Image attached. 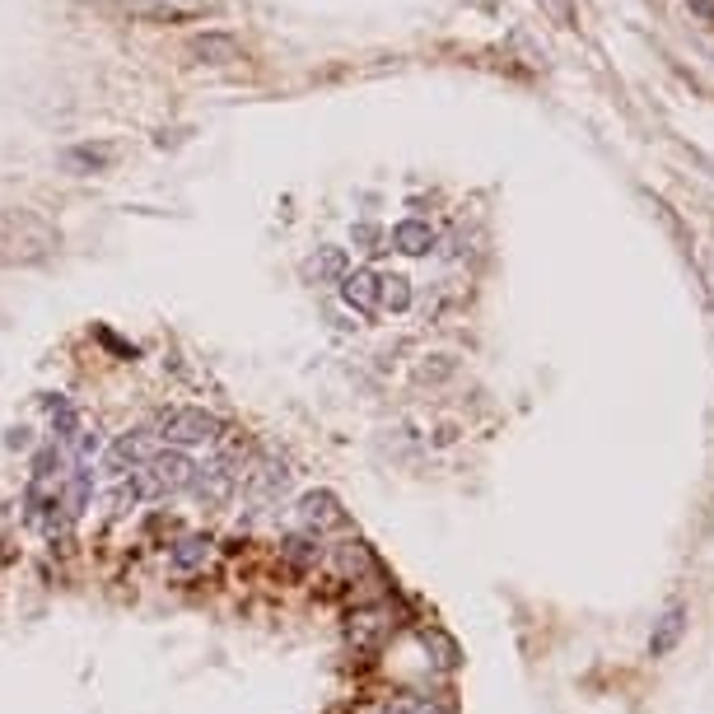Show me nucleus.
<instances>
[{"label":"nucleus","mask_w":714,"mask_h":714,"mask_svg":"<svg viewBox=\"0 0 714 714\" xmlns=\"http://www.w3.org/2000/svg\"><path fill=\"white\" fill-rule=\"evenodd\" d=\"M159 439L169 448H182V453H187V448H210L225 439V421L206 407H178L159 421Z\"/></svg>","instance_id":"f257e3e1"},{"label":"nucleus","mask_w":714,"mask_h":714,"mask_svg":"<svg viewBox=\"0 0 714 714\" xmlns=\"http://www.w3.org/2000/svg\"><path fill=\"white\" fill-rule=\"evenodd\" d=\"M145 476H149V486H155V495H173V491H187L196 468L182 448H159V453L145 462Z\"/></svg>","instance_id":"f03ea898"},{"label":"nucleus","mask_w":714,"mask_h":714,"mask_svg":"<svg viewBox=\"0 0 714 714\" xmlns=\"http://www.w3.org/2000/svg\"><path fill=\"white\" fill-rule=\"evenodd\" d=\"M155 453H159V435H149V429H126V435L112 439L104 462H108V472H136Z\"/></svg>","instance_id":"7ed1b4c3"},{"label":"nucleus","mask_w":714,"mask_h":714,"mask_svg":"<svg viewBox=\"0 0 714 714\" xmlns=\"http://www.w3.org/2000/svg\"><path fill=\"white\" fill-rule=\"evenodd\" d=\"M299 519H304V528H313V533H327V528L346 523V509L331 491H308L304 500H299Z\"/></svg>","instance_id":"20e7f679"},{"label":"nucleus","mask_w":714,"mask_h":714,"mask_svg":"<svg viewBox=\"0 0 714 714\" xmlns=\"http://www.w3.org/2000/svg\"><path fill=\"white\" fill-rule=\"evenodd\" d=\"M187 491H192L202 505H229V495H234V472H229L225 462L196 468V476L187 481Z\"/></svg>","instance_id":"39448f33"},{"label":"nucleus","mask_w":714,"mask_h":714,"mask_svg":"<svg viewBox=\"0 0 714 714\" xmlns=\"http://www.w3.org/2000/svg\"><path fill=\"white\" fill-rule=\"evenodd\" d=\"M378 280H384V276H374V271H351V276H341L346 304L360 308V313H378Z\"/></svg>","instance_id":"423d86ee"},{"label":"nucleus","mask_w":714,"mask_h":714,"mask_svg":"<svg viewBox=\"0 0 714 714\" xmlns=\"http://www.w3.org/2000/svg\"><path fill=\"white\" fill-rule=\"evenodd\" d=\"M210 537L206 533H187V537H182L178 546H173V552H169V566L178 570V574H192V570H202L206 566V560H210Z\"/></svg>","instance_id":"0eeeda50"},{"label":"nucleus","mask_w":714,"mask_h":714,"mask_svg":"<svg viewBox=\"0 0 714 714\" xmlns=\"http://www.w3.org/2000/svg\"><path fill=\"white\" fill-rule=\"evenodd\" d=\"M682 626H687V612H682V607H668V612H663V621H658L654 640H650V654H654V658L673 654V644L682 640Z\"/></svg>","instance_id":"6e6552de"},{"label":"nucleus","mask_w":714,"mask_h":714,"mask_svg":"<svg viewBox=\"0 0 714 714\" xmlns=\"http://www.w3.org/2000/svg\"><path fill=\"white\" fill-rule=\"evenodd\" d=\"M392 247H402V253H429L435 247V229L429 225H421V220H407V225H397L392 229Z\"/></svg>","instance_id":"1a4fd4ad"},{"label":"nucleus","mask_w":714,"mask_h":714,"mask_svg":"<svg viewBox=\"0 0 714 714\" xmlns=\"http://www.w3.org/2000/svg\"><path fill=\"white\" fill-rule=\"evenodd\" d=\"M378 304L402 313L411 304V280L407 276H384V280H378Z\"/></svg>","instance_id":"9d476101"},{"label":"nucleus","mask_w":714,"mask_h":714,"mask_svg":"<svg viewBox=\"0 0 714 714\" xmlns=\"http://www.w3.org/2000/svg\"><path fill=\"white\" fill-rule=\"evenodd\" d=\"M313 271H318L323 280H341L346 276V253H341V247H327V253L313 262Z\"/></svg>","instance_id":"9b49d317"},{"label":"nucleus","mask_w":714,"mask_h":714,"mask_svg":"<svg viewBox=\"0 0 714 714\" xmlns=\"http://www.w3.org/2000/svg\"><path fill=\"white\" fill-rule=\"evenodd\" d=\"M392 714H448V710L435 705V701H425V695H402V701L392 705Z\"/></svg>","instance_id":"f8f14e48"},{"label":"nucleus","mask_w":714,"mask_h":714,"mask_svg":"<svg viewBox=\"0 0 714 714\" xmlns=\"http://www.w3.org/2000/svg\"><path fill=\"white\" fill-rule=\"evenodd\" d=\"M286 556L294 560V566H308V560H318V546H313L308 537H286Z\"/></svg>","instance_id":"ddd939ff"},{"label":"nucleus","mask_w":714,"mask_h":714,"mask_svg":"<svg viewBox=\"0 0 714 714\" xmlns=\"http://www.w3.org/2000/svg\"><path fill=\"white\" fill-rule=\"evenodd\" d=\"M196 52H202V57H234L239 47L229 38H206V43H196Z\"/></svg>","instance_id":"4468645a"},{"label":"nucleus","mask_w":714,"mask_h":714,"mask_svg":"<svg viewBox=\"0 0 714 714\" xmlns=\"http://www.w3.org/2000/svg\"><path fill=\"white\" fill-rule=\"evenodd\" d=\"M10 448H28L33 439H28V429H10V439H5Z\"/></svg>","instance_id":"2eb2a0df"},{"label":"nucleus","mask_w":714,"mask_h":714,"mask_svg":"<svg viewBox=\"0 0 714 714\" xmlns=\"http://www.w3.org/2000/svg\"><path fill=\"white\" fill-rule=\"evenodd\" d=\"M355 239H360V243H374V239H378V229H374V225H360V229H355Z\"/></svg>","instance_id":"dca6fc26"}]
</instances>
